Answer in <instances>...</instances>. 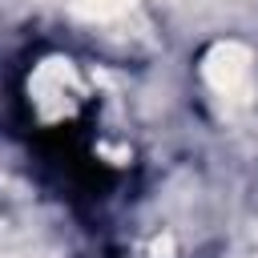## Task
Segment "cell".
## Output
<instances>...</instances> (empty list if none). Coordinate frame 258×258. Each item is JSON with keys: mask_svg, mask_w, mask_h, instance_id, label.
<instances>
[{"mask_svg": "<svg viewBox=\"0 0 258 258\" xmlns=\"http://www.w3.org/2000/svg\"><path fill=\"white\" fill-rule=\"evenodd\" d=\"M69 8L85 20H113L133 8V0H69Z\"/></svg>", "mask_w": 258, "mask_h": 258, "instance_id": "2", "label": "cell"}, {"mask_svg": "<svg viewBox=\"0 0 258 258\" xmlns=\"http://www.w3.org/2000/svg\"><path fill=\"white\" fill-rule=\"evenodd\" d=\"M250 64H254V56H250L246 44H238V40H218V44L202 56V77H206V85H210L218 97L242 101V97L250 93Z\"/></svg>", "mask_w": 258, "mask_h": 258, "instance_id": "1", "label": "cell"}]
</instances>
